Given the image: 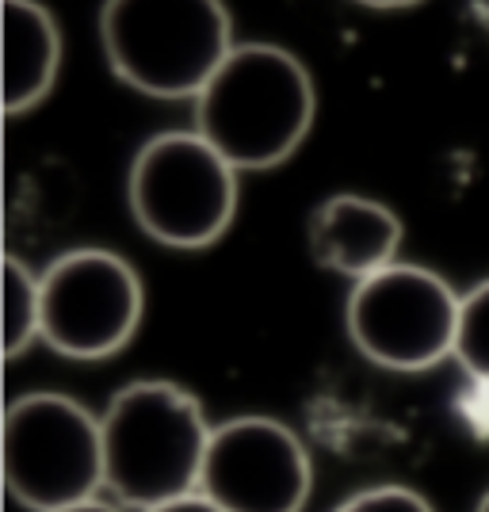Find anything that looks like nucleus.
Instances as JSON below:
<instances>
[{"mask_svg":"<svg viewBox=\"0 0 489 512\" xmlns=\"http://www.w3.org/2000/svg\"><path fill=\"white\" fill-rule=\"evenodd\" d=\"M43 283V344L65 360H107L123 352L146 314V291L127 256L69 249L54 256Z\"/></svg>","mask_w":489,"mask_h":512,"instance_id":"obj_7","label":"nucleus"},{"mask_svg":"<svg viewBox=\"0 0 489 512\" xmlns=\"http://www.w3.org/2000/svg\"><path fill=\"white\" fill-rule=\"evenodd\" d=\"M65 512H127L119 501H104V497H96V501H85V505H77V509H65Z\"/></svg>","mask_w":489,"mask_h":512,"instance_id":"obj_15","label":"nucleus"},{"mask_svg":"<svg viewBox=\"0 0 489 512\" xmlns=\"http://www.w3.org/2000/svg\"><path fill=\"white\" fill-rule=\"evenodd\" d=\"M333 512H436L428 505V497H421L417 490L409 486H371V490H360L352 497H344L341 505Z\"/></svg>","mask_w":489,"mask_h":512,"instance_id":"obj_13","label":"nucleus"},{"mask_svg":"<svg viewBox=\"0 0 489 512\" xmlns=\"http://www.w3.org/2000/svg\"><path fill=\"white\" fill-rule=\"evenodd\" d=\"M459 302L463 295L440 272L398 260L352 287L344 321L367 363L417 375L451 360Z\"/></svg>","mask_w":489,"mask_h":512,"instance_id":"obj_6","label":"nucleus"},{"mask_svg":"<svg viewBox=\"0 0 489 512\" xmlns=\"http://www.w3.org/2000/svg\"><path fill=\"white\" fill-rule=\"evenodd\" d=\"M100 43L111 73L153 100H199L237 46L222 0H104Z\"/></svg>","mask_w":489,"mask_h":512,"instance_id":"obj_3","label":"nucleus"},{"mask_svg":"<svg viewBox=\"0 0 489 512\" xmlns=\"http://www.w3.org/2000/svg\"><path fill=\"white\" fill-rule=\"evenodd\" d=\"M451 360L478 386H489V279L474 283L459 302V329Z\"/></svg>","mask_w":489,"mask_h":512,"instance_id":"obj_12","label":"nucleus"},{"mask_svg":"<svg viewBox=\"0 0 489 512\" xmlns=\"http://www.w3.org/2000/svg\"><path fill=\"white\" fill-rule=\"evenodd\" d=\"M199 493L222 512H302L314 493V463L276 417H230L211 432Z\"/></svg>","mask_w":489,"mask_h":512,"instance_id":"obj_8","label":"nucleus"},{"mask_svg":"<svg viewBox=\"0 0 489 512\" xmlns=\"http://www.w3.org/2000/svg\"><path fill=\"white\" fill-rule=\"evenodd\" d=\"M4 486L27 512H65L107 490L104 428L69 394L35 390L4 417Z\"/></svg>","mask_w":489,"mask_h":512,"instance_id":"obj_4","label":"nucleus"},{"mask_svg":"<svg viewBox=\"0 0 489 512\" xmlns=\"http://www.w3.org/2000/svg\"><path fill=\"white\" fill-rule=\"evenodd\" d=\"M153 512H222L214 501H207L203 493H192V497H180V501H169V505H161V509Z\"/></svg>","mask_w":489,"mask_h":512,"instance_id":"obj_14","label":"nucleus"},{"mask_svg":"<svg viewBox=\"0 0 489 512\" xmlns=\"http://www.w3.org/2000/svg\"><path fill=\"white\" fill-rule=\"evenodd\" d=\"M306 245L314 264L348 279H367L398 264L402 218L367 195H329L306 222Z\"/></svg>","mask_w":489,"mask_h":512,"instance_id":"obj_9","label":"nucleus"},{"mask_svg":"<svg viewBox=\"0 0 489 512\" xmlns=\"http://www.w3.org/2000/svg\"><path fill=\"white\" fill-rule=\"evenodd\" d=\"M43 341V283L20 256H4V356L20 360Z\"/></svg>","mask_w":489,"mask_h":512,"instance_id":"obj_11","label":"nucleus"},{"mask_svg":"<svg viewBox=\"0 0 489 512\" xmlns=\"http://www.w3.org/2000/svg\"><path fill=\"white\" fill-rule=\"evenodd\" d=\"M474 512H489V493L482 497V501H478V509H474Z\"/></svg>","mask_w":489,"mask_h":512,"instance_id":"obj_17","label":"nucleus"},{"mask_svg":"<svg viewBox=\"0 0 489 512\" xmlns=\"http://www.w3.org/2000/svg\"><path fill=\"white\" fill-rule=\"evenodd\" d=\"M62 65V31L39 0H4V111L23 115L46 100Z\"/></svg>","mask_w":489,"mask_h":512,"instance_id":"obj_10","label":"nucleus"},{"mask_svg":"<svg viewBox=\"0 0 489 512\" xmlns=\"http://www.w3.org/2000/svg\"><path fill=\"white\" fill-rule=\"evenodd\" d=\"M107 493L123 509L153 512L199 493L214 425L188 386L138 379L100 413Z\"/></svg>","mask_w":489,"mask_h":512,"instance_id":"obj_1","label":"nucleus"},{"mask_svg":"<svg viewBox=\"0 0 489 512\" xmlns=\"http://www.w3.org/2000/svg\"><path fill=\"white\" fill-rule=\"evenodd\" d=\"M138 230L165 249H207L237 214V169L199 130H165L138 150L127 180Z\"/></svg>","mask_w":489,"mask_h":512,"instance_id":"obj_5","label":"nucleus"},{"mask_svg":"<svg viewBox=\"0 0 489 512\" xmlns=\"http://www.w3.org/2000/svg\"><path fill=\"white\" fill-rule=\"evenodd\" d=\"M356 4H367V8H383V12H390V8H413V4H421V0H356Z\"/></svg>","mask_w":489,"mask_h":512,"instance_id":"obj_16","label":"nucleus"},{"mask_svg":"<svg viewBox=\"0 0 489 512\" xmlns=\"http://www.w3.org/2000/svg\"><path fill=\"white\" fill-rule=\"evenodd\" d=\"M314 115L318 92L306 65L272 43H237L195 100V130L237 172L283 165L306 142Z\"/></svg>","mask_w":489,"mask_h":512,"instance_id":"obj_2","label":"nucleus"}]
</instances>
